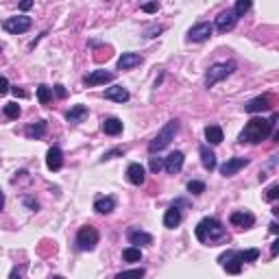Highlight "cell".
<instances>
[{
	"mask_svg": "<svg viewBox=\"0 0 279 279\" xmlns=\"http://www.w3.org/2000/svg\"><path fill=\"white\" fill-rule=\"evenodd\" d=\"M275 120H277V116H273L271 120H266V118H251L249 122H246L244 131L240 133V142L258 144V142H262V140H266L268 136H271Z\"/></svg>",
	"mask_w": 279,
	"mask_h": 279,
	"instance_id": "obj_1",
	"label": "cell"
},
{
	"mask_svg": "<svg viewBox=\"0 0 279 279\" xmlns=\"http://www.w3.org/2000/svg\"><path fill=\"white\" fill-rule=\"evenodd\" d=\"M227 236L223 223L216 218H203L199 225H196V238L201 242H216V240H223Z\"/></svg>",
	"mask_w": 279,
	"mask_h": 279,
	"instance_id": "obj_2",
	"label": "cell"
},
{
	"mask_svg": "<svg viewBox=\"0 0 279 279\" xmlns=\"http://www.w3.org/2000/svg\"><path fill=\"white\" fill-rule=\"evenodd\" d=\"M177 131H179V120H170V122H166V127L161 129V131L157 133V136L153 138L151 142H148V151H151V153L164 151V148L174 140Z\"/></svg>",
	"mask_w": 279,
	"mask_h": 279,
	"instance_id": "obj_3",
	"label": "cell"
},
{
	"mask_svg": "<svg viewBox=\"0 0 279 279\" xmlns=\"http://www.w3.org/2000/svg\"><path fill=\"white\" fill-rule=\"evenodd\" d=\"M233 68H236L233 61H220V64H214L208 70V74H205V85H208V87H214L218 81L227 79V76L233 72Z\"/></svg>",
	"mask_w": 279,
	"mask_h": 279,
	"instance_id": "obj_4",
	"label": "cell"
},
{
	"mask_svg": "<svg viewBox=\"0 0 279 279\" xmlns=\"http://www.w3.org/2000/svg\"><path fill=\"white\" fill-rule=\"evenodd\" d=\"M98 244V231L94 227H83L76 233V249L79 251H94Z\"/></svg>",
	"mask_w": 279,
	"mask_h": 279,
	"instance_id": "obj_5",
	"label": "cell"
},
{
	"mask_svg": "<svg viewBox=\"0 0 279 279\" xmlns=\"http://www.w3.org/2000/svg\"><path fill=\"white\" fill-rule=\"evenodd\" d=\"M31 17L29 16H16V17H7V20L2 22L4 31L11 35H20V33H26V31L31 29Z\"/></svg>",
	"mask_w": 279,
	"mask_h": 279,
	"instance_id": "obj_6",
	"label": "cell"
},
{
	"mask_svg": "<svg viewBox=\"0 0 279 279\" xmlns=\"http://www.w3.org/2000/svg\"><path fill=\"white\" fill-rule=\"evenodd\" d=\"M244 166H249V159H246V157H231V159H227L223 166H220V174L233 177V174H238Z\"/></svg>",
	"mask_w": 279,
	"mask_h": 279,
	"instance_id": "obj_7",
	"label": "cell"
},
{
	"mask_svg": "<svg viewBox=\"0 0 279 279\" xmlns=\"http://www.w3.org/2000/svg\"><path fill=\"white\" fill-rule=\"evenodd\" d=\"M211 33H214V26H211L209 22H201V24L192 26V29L188 31V39H190V42H205L208 37H211Z\"/></svg>",
	"mask_w": 279,
	"mask_h": 279,
	"instance_id": "obj_8",
	"label": "cell"
},
{
	"mask_svg": "<svg viewBox=\"0 0 279 279\" xmlns=\"http://www.w3.org/2000/svg\"><path fill=\"white\" fill-rule=\"evenodd\" d=\"M236 22H238V17L233 13V9H227V11H223L216 17V31L218 33H227V31H231L236 26Z\"/></svg>",
	"mask_w": 279,
	"mask_h": 279,
	"instance_id": "obj_9",
	"label": "cell"
},
{
	"mask_svg": "<svg viewBox=\"0 0 279 279\" xmlns=\"http://www.w3.org/2000/svg\"><path fill=\"white\" fill-rule=\"evenodd\" d=\"M218 262L223 264V268L227 273H231V275H238V273L242 271V264H240V260H238L236 251H227V253H223Z\"/></svg>",
	"mask_w": 279,
	"mask_h": 279,
	"instance_id": "obj_10",
	"label": "cell"
},
{
	"mask_svg": "<svg viewBox=\"0 0 279 279\" xmlns=\"http://www.w3.org/2000/svg\"><path fill=\"white\" fill-rule=\"evenodd\" d=\"M183 153L181 151H174V153H170L168 157H164V168H166V173L168 174H177L179 170L183 168Z\"/></svg>",
	"mask_w": 279,
	"mask_h": 279,
	"instance_id": "obj_11",
	"label": "cell"
},
{
	"mask_svg": "<svg viewBox=\"0 0 279 279\" xmlns=\"http://www.w3.org/2000/svg\"><path fill=\"white\" fill-rule=\"evenodd\" d=\"M229 223L233 225V227H240V229H249V227H253V223H255V216L251 214V211H233L231 216H229Z\"/></svg>",
	"mask_w": 279,
	"mask_h": 279,
	"instance_id": "obj_12",
	"label": "cell"
},
{
	"mask_svg": "<svg viewBox=\"0 0 279 279\" xmlns=\"http://www.w3.org/2000/svg\"><path fill=\"white\" fill-rule=\"evenodd\" d=\"M271 98L268 96H258V98H251L249 103L244 105L246 114H260V111H268L271 109Z\"/></svg>",
	"mask_w": 279,
	"mask_h": 279,
	"instance_id": "obj_13",
	"label": "cell"
},
{
	"mask_svg": "<svg viewBox=\"0 0 279 279\" xmlns=\"http://www.w3.org/2000/svg\"><path fill=\"white\" fill-rule=\"evenodd\" d=\"M109 81H114V74H111V72H105V70H94L85 76V85H87V87L105 85V83H109Z\"/></svg>",
	"mask_w": 279,
	"mask_h": 279,
	"instance_id": "obj_14",
	"label": "cell"
},
{
	"mask_svg": "<svg viewBox=\"0 0 279 279\" xmlns=\"http://www.w3.org/2000/svg\"><path fill=\"white\" fill-rule=\"evenodd\" d=\"M46 166L51 170H59L61 166H64V153H61L59 146L48 148V153H46Z\"/></svg>",
	"mask_w": 279,
	"mask_h": 279,
	"instance_id": "obj_15",
	"label": "cell"
},
{
	"mask_svg": "<svg viewBox=\"0 0 279 279\" xmlns=\"http://www.w3.org/2000/svg\"><path fill=\"white\" fill-rule=\"evenodd\" d=\"M140 64H142V55H138V52H122V57L118 59L120 70H131Z\"/></svg>",
	"mask_w": 279,
	"mask_h": 279,
	"instance_id": "obj_16",
	"label": "cell"
},
{
	"mask_svg": "<svg viewBox=\"0 0 279 279\" xmlns=\"http://www.w3.org/2000/svg\"><path fill=\"white\" fill-rule=\"evenodd\" d=\"M127 179H129V183H133V186H142L144 179H146V174H144V166H140V164H129V168H127Z\"/></svg>",
	"mask_w": 279,
	"mask_h": 279,
	"instance_id": "obj_17",
	"label": "cell"
},
{
	"mask_svg": "<svg viewBox=\"0 0 279 279\" xmlns=\"http://www.w3.org/2000/svg\"><path fill=\"white\" fill-rule=\"evenodd\" d=\"M105 98L116 103H127L129 101V92L122 87V85H111V87L105 89Z\"/></svg>",
	"mask_w": 279,
	"mask_h": 279,
	"instance_id": "obj_18",
	"label": "cell"
},
{
	"mask_svg": "<svg viewBox=\"0 0 279 279\" xmlns=\"http://www.w3.org/2000/svg\"><path fill=\"white\" fill-rule=\"evenodd\" d=\"M179 223H181V211H179L177 205H173V208H168L164 214V227L174 229V227H179Z\"/></svg>",
	"mask_w": 279,
	"mask_h": 279,
	"instance_id": "obj_19",
	"label": "cell"
},
{
	"mask_svg": "<svg viewBox=\"0 0 279 279\" xmlns=\"http://www.w3.org/2000/svg\"><path fill=\"white\" fill-rule=\"evenodd\" d=\"M129 242L131 244H140V246H148V244H153V236L146 231H140V229H131L129 231Z\"/></svg>",
	"mask_w": 279,
	"mask_h": 279,
	"instance_id": "obj_20",
	"label": "cell"
},
{
	"mask_svg": "<svg viewBox=\"0 0 279 279\" xmlns=\"http://www.w3.org/2000/svg\"><path fill=\"white\" fill-rule=\"evenodd\" d=\"M199 153H201V164H203V168L205 170H214L216 168V155H214V151H211L208 144H203V146L199 148Z\"/></svg>",
	"mask_w": 279,
	"mask_h": 279,
	"instance_id": "obj_21",
	"label": "cell"
},
{
	"mask_svg": "<svg viewBox=\"0 0 279 279\" xmlns=\"http://www.w3.org/2000/svg\"><path fill=\"white\" fill-rule=\"evenodd\" d=\"M85 118H87V107L85 105H74L68 114H66V120H68V122H83Z\"/></svg>",
	"mask_w": 279,
	"mask_h": 279,
	"instance_id": "obj_22",
	"label": "cell"
},
{
	"mask_svg": "<svg viewBox=\"0 0 279 279\" xmlns=\"http://www.w3.org/2000/svg\"><path fill=\"white\" fill-rule=\"evenodd\" d=\"M103 131H105L107 136H118V133H122V120L105 118L103 120Z\"/></svg>",
	"mask_w": 279,
	"mask_h": 279,
	"instance_id": "obj_23",
	"label": "cell"
},
{
	"mask_svg": "<svg viewBox=\"0 0 279 279\" xmlns=\"http://www.w3.org/2000/svg\"><path fill=\"white\" fill-rule=\"evenodd\" d=\"M114 208H116L114 196H105V199H96V201H94V209H96L98 214H111Z\"/></svg>",
	"mask_w": 279,
	"mask_h": 279,
	"instance_id": "obj_24",
	"label": "cell"
},
{
	"mask_svg": "<svg viewBox=\"0 0 279 279\" xmlns=\"http://www.w3.org/2000/svg\"><path fill=\"white\" fill-rule=\"evenodd\" d=\"M24 133H26V138H29V140H39V138H44V133H46V122H44V120H37L35 124H29Z\"/></svg>",
	"mask_w": 279,
	"mask_h": 279,
	"instance_id": "obj_25",
	"label": "cell"
},
{
	"mask_svg": "<svg viewBox=\"0 0 279 279\" xmlns=\"http://www.w3.org/2000/svg\"><path fill=\"white\" fill-rule=\"evenodd\" d=\"M223 129L216 127V124H209L208 129H205V140H208L209 144H220L223 142Z\"/></svg>",
	"mask_w": 279,
	"mask_h": 279,
	"instance_id": "obj_26",
	"label": "cell"
},
{
	"mask_svg": "<svg viewBox=\"0 0 279 279\" xmlns=\"http://www.w3.org/2000/svg\"><path fill=\"white\" fill-rule=\"evenodd\" d=\"M122 260L124 262H140V260H142V251H140L138 246H127V249L122 251Z\"/></svg>",
	"mask_w": 279,
	"mask_h": 279,
	"instance_id": "obj_27",
	"label": "cell"
},
{
	"mask_svg": "<svg viewBox=\"0 0 279 279\" xmlns=\"http://www.w3.org/2000/svg\"><path fill=\"white\" fill-rule=\"evenodd\" d=\"M238 260H240V264L244 262H255V260L260 258V251L258 249H249V251H236Z\"/></svg>",
	"mask_w": 279,
	"mask_h": 279,
	"instance_id": "obj_28",
	"label": "cell"
},
{
	"mask_svg": "<svg viewBox=\"0 0 279 279\" xmlns=\"http://www.w3.org/2000/svg\"><path fill=\"white\" fill-rule=\"evenodd\" d=\"M37 101L42 103V105H48V103L52 101V89L48 87V85H39L37 87Z\"/></svg>",
	"mask_w": 279,
	"mask_h": 279,
	"instance_id": "obj_29",
	"label": "cell"
},
{
	"mask_svg": "<svg viewBox=\"0 0 279 279\" xmlns=\"http://www.w3.org/2000/svg\"><path fill=\"white\" fill-rule=\"evenodd\" d=\"M146 275V271L144 268H131V271H122L116 275V279H142Z\"/></svg>",
	"mask_w": 279,
	"mask_h": 279,
	"instance_id": "obj_30",
	"label": "cell"
},
{
	"mask_svg": "<svg viewBox=\"0 0 279 279\" xmlns=\"http://www.w3.org/2000/svg\"><path fill=\"white\" fill-rule=\"evenodd\" d=\"M4 116L16 120L17 116H20V105H17V103H7V105H4Z\"/></svg>",
	"mask_w": 279,
	"mask_h": 279,
	"instance_id": "obj_31",
	"label": "cell"
},
{
	"mask_svg": "<svg viewBox=\"0 0 279 279\" xmlns=\"http://www.w3.org/2000/svg\"><path fill=\"white\" fill-rule=\"evenodd\" d=\"M249 9H251V2H249V0H238V2H236V9H233V13H236V17H240V16H244Z\"/></svg>",
	"mask_w": 279,
	"mask_h": 279,
	"instance_id": "obj_32",
	"label": "cell"
},
{
	"mask_svg": "<svg viewBox=\"0 0 279 279\" xmlns=\"http://www.w3.org/2000/svg\"><path fill=\"white\" fill-rule=\"evenodd\" d=\"M188 192H192V194H203L205 183L203 181H188Z\"/></svg>",
	"mask_w": 279,
	"mask_h": 279,
	"instance_id": "obj_33",
	"label": "cell"
},
{
	"mask_svg": "<svg viewBox=\"0 0 279 279\" xmlns=\"http://www.w3.org/2000/svg\"><path fill=\"white\" fill-rule=\"evenodd\" d=\"M164 168V157H151V170L153 173H159V170Z\"/></svg>",
	"mask_w": 279,
	"mask_h": 279,
	"instance_id": "obj_34",
	"label": "cell"
},
{
	"mask_svg": "<svg viewBox=\"0 0 279 279\" xmlns=\"http://www.w3.org/2000/svg\"><path fill=\"white\" fill-rule=\"evenodd\" d=\"M279 196V186L277 183H273L271 188H268V192H266V201H275Z\"/></svg>",
	"mask_w": 279,
	"mask_h": 279,
	"instance_id": "obj_35",
	"label": "cell"
},
{
	"mask_svg": "<svg viewBox=\"0 0 279 279\" xmlns=\"http://www.w3.org/2000/svg\"><path fill=\"white\" fill-rule=\"evenodd\" d=\"M157 9H159V4H157V2H148V4H142V11H144V13H155Z\"/></svg>",
	"mask_w": 279,
	"mask_h": 279,
	"instance_id": "obj_36",
	"label": "cell"
},
{
	"mask_svg": "<svg viewBox=\"0 0 279 279\" xmlns=\"http://www.w3.org/2000/svg\"><path fill=\"white\" fill-rule=\"evenodd\" d=\"M7 92H9V81L7 76H0V96H4Z\"/></svg>",
	"mask_w": 279,
	"mask_h": 279,
	"instance_id": "obj_37",
	"label": "cell"
},
{
	"mask_svg": "<svg viewBox=\"0 0 279 279\" xmlns=\"http://www.w3.org/2000/svg\"><path fill=\"white\" fill-rule=\"evenodd\" d=\"M116 155H122V151H120V148H116V151H109V153H105V155H103V159H111V157H116Z\"/></svg>",
	"mask_w": 279,
	"mask_h": 279,
	"instance_id": "obj_38",
	"label": "cell"
},
{
	"mask_svg": "<svg viewBox=\"0 0 279 279\" xmlns=\"http://www.w3.org/2000/svg\"><path fill=\"white\" fill-rule=\"evenodd\" d=\"M55 92H57V96H59V98L66 96V87H64V85H55Z\"/></svg>",
	"mask_w": 279,
	"mask_h": 279,
	"instance_id": "obj_39",
	"label": "cell"
},
{
	"mask_svg": "<svg viewBox=\"0 0 279 279\" xmlns=\"http://www.w3.org/2000/svg\"><path fill=\"white\" fill-rule=\"evenodd\" d=\"M31 7H33V2H31V0H24V2L20 4V9H22V11H29Z\"/></svg>",
	"mask_w": 279,
	"mask_h": 279,
	"instance_id": "obj_40",
	"label": "cell"
},
{
	"mask_svg": "<svg viewBox=\"0 0 279 279\" xmlns=\"http://www.w3.org/2000/svg\"><path fill=\"white\" fill-rule=\"evenodd\" d=\"M11 92L16 94V96H20V98H24V96H26V92H24V89H17V87H13Z\"/></svg>",
	"mask_w": 279,
	"mask_h": 279,
	"instance_id": "obj_41",
	"label": "cell"
},
{
	"mask_svg": "<svg viewBox=\"0 0 279 279\" xmlns=\"http://www.w3.org/2000/svg\"><path fill=\"white\" fill-rule=\"evenodd\" d=\"M9 279H22V271H17V268H16V271L11 273V277H9Z\"/></svg>",
	"mask_w": 279,
	"mask_h": 279,
	"instance_id": "obj_42",
	"label": "cell"
},
{
	"mask_svg": "<svg viewBox=\"0 0 279 279\" xmlns=\"http://www.w3.org/2000/svg\"><path fill=\"white\" fill-rule=\"evenodd\" d=\"M277 251H279V242H273V255H277Z\"/></svg>",
	"mask_w": 279,
	"mask_h": 279,
	"instance_id": "obj_43",
	"label": "cell"
},
{
	"mask_svg": "<svg viewBox=\"0 0 279 279\" xmlns=\"http://www.w3.org/2000/svg\"><path fill=\"white\" fill-rule=\"evenodd\" d=\"M4 208V194H2V190H0V209Z\"/></svg>",
	"mask_w": 279,
	"mask_h": 279,
	"instance_id": "obj_44",
	"label": "cell"
},
{
	"mask_svg": "<svg viewBox=\"0 0 279 279\" xmlns=\"http://www.w3.org/2000/svg\"><path fill=\"white\" fill-rule=\"evenodd\" d=\"M51 279H64V277H59V275H55V277H51Z\"/></svg>",
	"mask_w": 279,
	"mask_h": 279,
	"instance_id": "obj_45",
	"label": "cell"
},
{
	"mask_svg": "<svg viewBox=\"0 0 279 279\" xmlns=\"http://www.w3.org/2000/svg\"><path fill=\"white\" fill-rule=\"evenodd\" d=\"M0 52H2V48H0Z\"/></svg>",
	"mask_w": 279,
	"mask_h": 279,
	"instance_id": "obj_46",
	"label": "cell"
}]
</instances>
